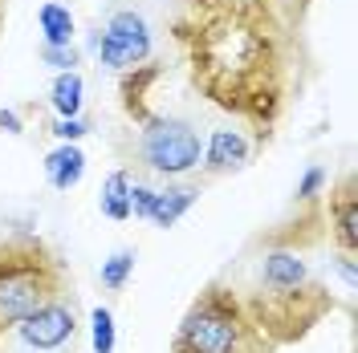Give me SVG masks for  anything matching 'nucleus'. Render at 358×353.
I'll return each mask as SVG.
<instances>
[{"label": "nucleus", "instance_id": "nucleus-1", "mask_svg": "<svg viewBox=\"0 0 358 353\" xmlns=\"http://www.w3.org/2000/svg\"><path fill=\"white\" fill-rule=\"evenodd\" d=\"M171 37L192 86L216 110L248 122L257 142L277 134L301 69L297 4L179 0Z\"/></svg>", "mask_w": 358, "mask_h": 353}, {"label": "nucleus", "instance_id": "nucleus-2", "mask_svg": "<svg viewBox=\"0 0 358 353\" xmlns=\"http://www.w3.org/2000/svg\"><path fill=\"white\" fill-rule=\"evenodd\" d=\"M313 240H317L313 232L285 223V227L257 240L261 252L252 256L248 276H232V272L224 276L277 350L297 345L322 317L334 313L330 285L313 272L310 256H306V248Z\"/></svg>", "mask_w": 358, "mask_h": 353}, {"label": "nucleus", "instance_id": "nucleus-3", "mask_svg": "<svg viewBox=\"0 0 358 353\" xmlns=\"http://www.w3.org/2000/svg\"><path fill=\"white\" fill-rule=\"evenodd\" d=\"M66 288H73L66 260L49 240H41L37 232L0 236V337Z\"/></svg>", "mask_w": 358, "mask_h": 353}, {"label": "nucleus", "instance_id": "nucleus-4", "mask_svg": "<svg viewBox=\"0 0 358 353\" xmlns=\"http://www.w3.org/2000/svg\"><path fill=\"white\" fill-rule=\"evenodd\" d=\"M171 353H277V345L252 321L236 288L216 276L196 292V301L179 317Z\"/></svg>", "mask_w": 358, "mask_h": 353}, {"label": "nucleus", "instance_id": "nucleus-5", "mask_svg": "<svg viewBox=\"0 0 358 353\" xmlns=\"http://www.w3.org/2000/svg\"><path fill=\"white\" fill-rule=\"evenodd\" d=\"M203 142L192 122L171 118V114H151L138 122V158L155 171V175L179 179L200 167Z\"/></svg>", "mask_w": 358, "mask_h": 353}, {"label": "nucleus", "instance_id": "nucleus-6", "mask_svg": "<svg viewBox=\"0 0 358 353\" xmlns=\"http://www.w3.org/2000/svg\"><path fill=\"white\" fill-rule=\"evenodd\" d=\"M90 49L102 66L118 69V73H131L134 66H143L151 57V33H147V21L134 13V8H118L106 29H98L90 37Z\"/></svg>", "mask_w": 358, "mask_h": 353}, {"label": "nucleus", "instance_id": "nucleus-7", "mask_svg": "<svg viewBox=\"0 0 358 353\" xmlns=\"http://www.w3.org/2000/svg\"><path fill=\"white\" fill-rule=\"evenodd\" d=\"M326 223H330V236H334L338 248L346 256H355L358 252V191H355V175L350 171L338 179V187L326 191Z\"/></svg>", "mask_w": 358, "mask_h": 353}, {"label": "nucleus", "instance_id": "nucleus-8", "mask_svg": "<svg viewBox=\"0 0 358 353\" xmlns=\"http://www.w3.org/2000/svg\"><path fill=\"white\" fill-rule=\"evenodd\" d=\"M248 155H252V147H248V138L241 130H216L208 138L200 163L208 175H228V171H241Z\"/></svg>", "mask_w": 358, "mask_h": 353}, {"label": "nucleus", "instance_id": "nucleus-9", "mask_svg": "<svg viewBox=\"0 0 358 353\" xmlns=\"http://www.w3.org/2000/svg\"><path fill=\"white\" fill-rule=\"evenodd\" d=\"M82 175H86V155H82L78 142H62L57 151L45 155V179H49L53 191H69V187H78Z\"/></svg>", "mask_w": 358, "mask_h": 353}, {"label": "nucleus", "instance_id": "nucleus-10", "mask_svg": "<svg viewBox=\"0 0 358 353\" xmlns=\"http://www.w3.org/2000/svg\"><path fill=\"white\" fill-rule=\"evenodd\" d=\"M196 199H200L196 187H163V191H155L151 223H155V227H176V223L196 207Z\"/></svg>", "mask_w": 358, "mask_h": 353}, {"label": "nucleus", "instance_id": "nucleus-11", "mask_svg": "<svg viewBox=\"0 0 358 353\" xmlns=\"http://www.w3.org/2000/svg\"><path fill=\"white\" fill-rule=\"evenodd\" d=\"M131 171H110L106 183H102V191H98V207H102V216L114 223H127L131 220Z\"/></svg>", "mask_w": 358, "mask_h": 353}, {"label": "nucleus", "instance_id": "nucleus-12", "mask_svg": "<svg viewBox=\"0 0 358 353\" xmlns=\"http://www.w3.org/2000/svg\"><path fill=\"white\" fill-rule=\"evenodd\" d=\"M82 102H86V82L78 69H66L53 77L49 86V106L57 110V118H78L82 114Z\"/></svg>", "mask_w": 358, "mask_h": 353}, {"label": "nucleus", "instance_id": "nucleus-13", "mask_svg": "<svg viewBox=\"0 0 358 353\" xmlns=\"http://www.w3.org/2000/svg\"><path fill=\"white\" fill-rule=\"evenodd\" d=\"M37 24H41V41L45 45H69L73 41V13H69L66 4H57V0H45L41 8H37Z\"/></svg>", "mask_w": 358, "mask_h": 353}, {"label": "nucleus", "instance_id": "nucleus-14", "mask_svg": "<svg viewBox=\"0 0 358 353\" xmlns=\"http://www.w3.org/2000/svg\"><path fill=\"white\" fill-rule=\"evenodd\" d=\"M131 272H134V252H131V248H118L114 256H106V260H102V272H98V280H102V288L118 292V288H127Z\"/></svg>", "mask_w": 358, "mask_h": 353}, {"label": "nucleus", "instance_id": "nucleus-15", "mask_svg": "<svg viewBox=\"0 0 358 353\" xmlns=\"http://www.w3.org/2000/svg\"><path fill=\"white\" fill-rule=\"evenodd\" d=\"M90 345H94V353H114V345H118L114 313L106 305H98V309L90 313Z\"/></svg>", "mask_w": 358, "mask_h": 353}, {"label": "nucleus", "instance_id": "nucleus-16", "mask_svg": "<svg viewBox=\"0 0 358 353\" xmlns=\"http://www.w3.org/2000/svg\"><path fill=\"white\" fill-rule=\"evenodd\" d=\"M37 57H41V66L57 69V73H66V69H78V61H82V53H78V45H45L37 49Z\"/></svg>", "mask_w": 358, "mask_h": 353}, {"label": "nucleus", "instance_id": "nucleus-17", "mask_svg": "<svg viewBox=\"0 0 358 353\" xmlns=\"http://www.w3.org/2000/svg\"><path fill=\"white\" fill-rule=\"evenodd\" d=\"M326 183H330V171H326L322 163H310V167H306V175L297 179V191H293V195H297V203H313V199L322 195V187H326Z\"/></svg>", "mask_w": 358, "mask_h": 353}, {"label": "nucleus", "instance_id": "nucleus-18", "mask_svg": "<svg viewBox=\"0 0 358 353\" xmlns=\"http://www.w3.org/2000/svg\"><path fill=\"white\" fill-rule=\"evenodd\" d=\"M151 207H155V187L131 183V216L134 220H151Z\"/></svg>", "mask_w": 358, "mask_h": 353}, {"label": "nucleus", "instance_id": "nucleus-19", "mask_svg": "<svg viewBox=\"0 0 358 353\" xmlns=\"http://www.w3.org/2000/svg\"><path fill=\"white\" fill-rule=\"evenodd\" d=\"M86 130H90V122L82 118V114H78V118H57V122H53V134H57L62 142H78Z\"/></svg>", "mask_w": 358, "mask_h": 353}, {"label": "nucleus", "instance_id": "nucleus-20", "mask_svg": "<svg viewBox=\"0 0 358 353\" xmlns=\"http://www.w3.org/2000/svg\"><path fill=\"white\" fill-rule=\"evenodd\" d=\"M0 130L4 134H24V122L17 110H8V106H0Z\"/></svg>", "mask_w": 358, "mask_h": 353}, {"label": "nucleus", "instance_id": "nucleus-21", "mask_svg": "<svg viewBox=\"0 0 358 353\" xmlns=\"http://www.w3.org/2000/svg\"><path fill=\"white\" fill-rule=\"evenodd\" d=\"M4 13H8V0H0V29H4Z\"/></svg>", "mask_w": 358, "mask_h": 353}]
</instances>
